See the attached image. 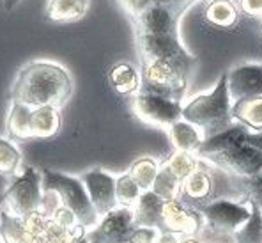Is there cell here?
<instances>
[{"instance_id":"cell-22","label":"cell","mask_w":262,"mask_h":243,"mask_svg":"<svg viewBox=\"0 0 262 243\" xmlns=\"http://www.w3.org/2000/svg\"><path fill=\"white\" fill-rule=\"evenodd\" d=\"M32 110L34 107L11 99V109L9 114H7V132H9L13 138H18V140L32 138V132H30V115H32Z\"/></svg>"},{"instance_id":"cell-24","label":"cell","mask_w":262,"mask_h":243,"mask_svg":"<svg viewBox=\"0 0 262 243\" xmlns=\"http://www.w3.org/2000/svg\"><path fill=\"white\" fill-rule=\"evenodd\" d=\"M250 217L234 233V243H262V210L259 204L248 200Z\"/></svg>"},{"instance_id":"cell-34","label":"cell","mask_w":262,"mask_h":243,"mask_svg":"<svg viewBox=\"0 0 262 243\" xmlns=\"http://www.w3.org/2000/svg\"><path fill=\"white\" fill-rule=\"evenodd\" d=\"M243 14L255 20H262V0H237Z\"/></svg>"},{"instance_id":"cell-28","label":"cell","mask_w":262,"mask_h":243,"mask_svg":"<svg viewBox=\"0 0 262 243\" xmlns=\"http://www.w3.org/2000/svg\"><path fill=\"white\" fill-rule=\"evenodd\" d=\"M179 188H181V181L177 179L172 172H168L167 169L160 165V171H158L151 190L156 195H160L163 200H172V199H177Z\"/></svg>"},{"instance_id":"cell-31","label":"cell","mask_w":262,"mask_h":243,"mask_svg":"<svg viewBox=\"0 0 262 243\" xmlns=\"http://www.w3.org/2000/svg\"><path fill=\"white\" fill-rule=\"evenodd\" d=\"M245 185L248 200H253L255 204H259L262 210V171L252 177H245Z\"/></svg>"},{"instance_id":"cell-14","label":"cell","mask_w":262,"mask_h":243,"mask_svg":"<svg viewBox=\"0 0 262 243\" xmlns=\"http://www.w3.org/2000/svg\"><path fill=\"white\" fill-rule=\"evenodd\" d=\"M230 102L262 96V64H243L227 73Z\"/></svg>"},{"instance_id":"cell-3","label":"cell","mask_w":262,"mask_h":243,"mask_svg":"<svg viewBox=\"0 0 262 243\" xmlns=\"http://www.w3.org/2000/svg\"><path fill=\"white\" fill-rule=\"evenodd\" d=\"M204 226L196 238L202 243H234V233L248 220V200L218 199L200 210Z\"/></svg>"},{"instance_id":"cell-26","label":"cell","mask_w":262,"mask_h":243,"mask_svg":"<svg viewBox=\"0 0 262 243\" xmlns=\"http://www.w3.org/2000/svg\"><path fill=\"white\" fill-rule=\"evenodd\" d=\"M158 171H160V164L154 158L144 156V158H138L135 164H131L128 172L135 179V183L140 187V190L145 192V190H151Z\"/></svg>"},{"instance_id":"cell-32","label":"cell","mask_w":262,"mask_h":243,"mask_svg":"<svg viewBox=\"0 0 262 243\" xmlns=\"http://www.w3.org/2000/svg\"><path fill=\"white\" fill-rule=\"evenodd\" d=\"M160 234V231L154 227H135L129 233L128 241L129 243H154Z\"/></svg>"},{"instance_id":"cell-2","label":"cell","mask_w":262,"mask_h":243,"mask_svg":"<svg viewBox=\"0 0 262 243\" xmlns=\"http://www.w3.org/2000/svg\"><path fill=\"white\" fill-rule=\"evenodd\" d=\"M230 107L232 102L227 86V73H223L209 94L196 96L183 107V119L196 126L204 138H209L229 130L236 123L230 114Z\"/></svg>"},{"instance_id":"cell-36","label":"cell","mask_w":262,"mask_h":243,"mask_svg":"<svg viewBox=\"0 0 262 243\" xmlns=\"http://www.w3.org/2000/svg\"><path fill=\"white\" fill-rule=\"evenodd\" d=\"M181 238L177 234H172V233H160L156 238L154 243H179Z\"/></svg>"},{"instance_id":"cell-35","label":"cell","mask_w":262,"mask_h":243,"mask_svg":"<svg viewBox=\"0 0 262 243\" xmlns=\"http://www.w3.org/2000/svg\"><path fill=\"white\" fill-rule=\"evenodd\" d=\"M156 2L160 4H165V6H168L170 9H174L177 14H183L184 9H186L188 6H190L191 2H195V0H156Z\"/></svg>"},{"instance_id":"cell-13","label":"cell","mask_w":262,"mask_h":243,"mask_svg":"<svg viewBox=\"0 0 262 243\" xmlns=\"http://www.w3.org/2000/svg\"><path fill=\"white\" fill-rule=\"evenodd\" d=\"M137 34H174L179 36V14L168 6L154 2L140 16L133 18Z\"/></svg>"},{"instance_id":"cell-9","label":"cell","mask_w":262,"mask_h":243,"mask_svg":"<svg viewBox=\"0 0 262 243\" xmlns=\"http://www.w3.org/2000/svg\"><path fill=\"white\" fill-rule=\"evenodd\" d=\"M133 110L140 121L154 126H163V128H168L176 121L183 119L181 102L149 94V92H138L133 102Z\"/></svg>"},{"instance_id":"cell-20","label":"cell","mask_w":262,"mask_h":243,"mask_svg":"<svg viewBox=\"0 0 262 243\" xmlns=\"http://www.w3.org/2000/svg\"><path fill=\"white\" fill-rule=\"evenodd\" d=\"M204 18L218 29H232L239 20V9L234 0H211L204 11Z\"/></svg>"},{"instance_id":"cell-37","label":"cell","mask_w":262,"mask_h":243,"mask_svg":"<svg viewBox=\"0 0 262 243\" xmlns=\"http://www.w3.org/2000/svg\"><path fill=\"white\" fill-rule=\"evenodd\" d=\"M248 144H252L253 148H257V149H260V151H262V132H259V133L250 132L248 133Z\"/></svg>"},{"instance_id":"cell-1","label":"cell","mask_w":262,"mask_h":243,"mask_svg":"<svg viewBox=\"0 0 262 243\" xmlns=\"http://www.w3.org/2000/svg\"><path fill=\"white\" fill-rule=\"evenodd\" d=\"M73 94V78L59 64L36 60L23 66L11 87V99L30 107L62 109Z\"/></svg>"},{"instance_id":"cell-8","label":"cell","mask_w":262,"mask_h":243,"mask_svg":"<svg viewBox=\"0 0 262 243\" xmlns=\"http://www.w3.org/2000/svg\"><path fill=\"white\" fill-rule=\"evenodd\" d=\"M137 43L142 60L165 59L176 60L188 68L195 66V57L186 52L179 36L174 34H137Z\"/></svg>"},{"instance_id":"cell-29","label":"cell","mask_w":262,"mask_h":243,"mask_svg":"<svg viewBox=\"0 0 262 243\" xmlns=\"http://www.w3.org/2000/svg\"><path fill=\"white\" fill-rule=\"evenodd\" d=\"M21 165V153L9 138L0 137V174L13 176Z\"/></svg>"},{"instance_id":"cell-19","label":"cell","mask_w":262,"mask_h":243,"mask_svg":"<svg viewBox=\"0 0 262 243\" xmlns=\"http://www.w3.org/2000/svg\"><path fill=\"white\" fill-rule=\"evenodd\" d=\"M168 135H170V140L177 151H188L196 155L200 144L204 142L200 130L184 119H179L174 125L168 126Z\"/></svg>"},{"instance_id":"cell-27","label":"cell","mask_w":262,"mask_h":243,"mask_svg":"<svg viewBox=\"0 0 262 243\" xmlns=\"http://www.w3.org/2000/svg\"><path fill=\"white\" fill-rule=\"evenodd\" d=\"M115 195H117V204L122 208H131L137 204V200L140 199L142 195V190L135 179L129 176V172L126 174L115 177Z\"/></svg>"},{"instance_id":"cell-38","label":"cell","mask_w":262,"mask_h":243,"mask_svg":"<svg viewBox=\"0 0 262 243\" xmlns=\"http://www.w3.org/2000/svg\"><path fill=\"white\" fill-rule=\"evenodd\" d=\"M18 4H20V0H4V7H6V11H13Z\"/></svg>"},{"instance_id":"cell-17","label":"cell","mask_w":262,"mask_h":243,"mask_svg":"<svg viewBox=\"0 0 262 243\" xmlns=\"http://www.w3.org/2000/svg\"><path fill=\"white\" fill-rule=\"evenodd\" d=\"M0 240L2 243H37L36 234L27 226L25 218L7 210H0Z\"/></svg>"},{"instance_id":"cell-12","label":"cell","mask_w":262,"mask_h":243,"mask_svg":"<svg viewBox=\"0 0 262 243\" xmlns=\"http://www.w3.org/2000/svg\"><path fill=\"white\" fill-rule=\"evenodd\" d=\"M80 179H82L89 199H91L99 218L108 215L115 208H119L117 195H115V177L112 174H106L101 169H94V171L82 174Z\"/></svg>"},{"instance_id":"cell-21","label":"cell","mask_w":262,"mask_h":243,"mask_svg":"<svg viewBox=\"0 0 262 243\" xmlns=\"http://www.w3.org/2000/svg\"><path fill=\"white\" fill-rule=\"evenodd\" d=\"M87 9L89 0H50L46 7V18L57 23L76 22L85 16Z\"/></svg>"},{"instance_id":"cell-33","label":"cell","mask_w":262,"mask_h":243,"mask_svg":"<svg viewBox=\"0 0 262 243\" xmlns=\"http://www.w3.org/2000/svg\"><path fill=\"white\" fill-rule=\"evenodd\" d=\"M154 2H156V0H121L122 7H124L126 13H128L131 18L140 16V14L144 13L149 6H152Z\"/></svg>"},{"instance_id":"cell-16","label":"cell","mask_w":262,"mask_h":243,"mask_svg":"<svg viewBox=\"0 0 262 243\" xmlns=\"http://www.w3.org/2000/svg\"><path fill=\"white\" fill-rule=\"evenodd\" d=\"M230 114L234 121L246 126L252 133L262 132V96L232 102Z\"/></svg>"},{"instance_id":"cell-15","label":"cell","mask_w":262,"mask_h":243,"mask_svg":"<svg viewBox=\"0 0 262 243\" xmlns=\"http://www.w3.org/2000/svg\"><path fill=\"white\" fill-rule=\"evenodd\" d=\"M165 200L152 190L142 192L140 199L133 206V226L135 227H154L158 229L161 222Z\"/></svg>"},{"instance_id":"cell-10","label":"cell","mask_w":262,"mask_h":243,"mask_svg":"<svg viewBox=\"0 0 262 243\" xmlns=\"http://www.w3.org/2000/svg\"><path fill=\"white\" fill-rule=\"evenodd\" d=\"M204 226V217L200 211L184 206L181 200L172 199L163 202L160 233H172L177 236H196Z\"/></svg>"},{"instance_id":"cell-5","label":"cell","mask_w":262,"mask_h":243,"mask_svg":"<svg viewBox=\"0 0 262 243\" xmlns=\"http://www.w3.org/2000/svg\"><path fill=\"white\" fill-rule=\"evenodd\" d=\"M41 176H43V190L55 192L60 199V204L69 208L76 215L80 226H83L85 229H92L98 226L99 215L96 213L80 177L66 176L60 172L50 171V169H45Z\"/></svg>"},{"instance_id":"cell-6","label":"cell","mask_w":262,"mask_h":243,"mask_svg":"<svg viewBox=\"0 0 262 243\" xmlns=\"http://www.w3.org/2000/svg\"><path fill=\"white\" fill-rule=\"evenodd\" d=\"M41 202H43V176L32 167H27L4 194V204H6L4 210L21 218L39 211Z\"/></svg>"},{"instance_id":"cell-39","label":"cell","mask_w":262,"mask_h":243,"mask_svg":"<svg viewBox=\"0 0 262 243\" xmlns=\"http://www.w3.org/2000/svg\"><path fill=\"white\" fill-rule=\"evenodd\" d=\"M179 243H202L196 236H184Z\"/></svg>"},{"instance_id":"cell-40","label":"cell","mask_w":262,"mask_h":243,"mask_svg":"<svg viewBox=\"0 0 262 243\" xmlns=\"http://www.w3.org/2000/svg\"><path fill=\"white\" fill-rule=\"evenodd\" d=\"M0 243H2V240H0Z\"/></svg>"},{"instance_id":"cell-25","label":"cell","mask_w":262,"mask_h":243,"mask_svg":"<svg viewBox=\"0 0 262 243\" xmlns=\"http://www.w3.org/2000/svg\"><path fill=\"white\" fill-rule=\"evenodd\" d=\"M199 161H200V158L196 156L195 153L177 151L176 149L174 155L168 158V160H165L163 164H161V167H165L168 172H172V174L183 183L191 172L199 169Z\"/></svg>"},{"instance_id":"cell-11","label":"cell","mask_w":262,"mask_h":243,"mask_svg":"<svg viewBox=\"0 0 262 243\" xmlns=\"http://www.w3.org/2000/svg\"><path fill=\"white\" fill-rule=\"evenodd\" d=\"M133 229V210L119 206L99 218L98 226L85 234V240L89 243H121L128 240Z\"/></svg>"},{"instance_id":"cell-23","label":"cell","mask_w":262,"mask_h":243,"mask_svg":"<svg viewBox=\"0 0 262 243\" xmlns=\"http://www.w3.org/2000/svg\"><path fill=\"white\" fill-rule=\"evenodd\" d=\"M110 86L122 96L135 94V92L140 91V73L135 66H131L128 63L115 64L108 73Z\"/></svg>"},{"instance_id":"cell-30","label":"cell","mask_w":262,"mask_h":243,"mask_svg":"<svg viewBox=\"0 0 262 243\" xmlns=\"http://www.w3.org/2000/svg\"><path fill=\"white\" fill-rule=\"evenodd\" d=\"M50 220H52L53 224H57L59 227H66V229L78 226V218H76V215L73 213L69 208L62 206V204H60V206L57 208L52 215H50Z\"/></svg>"},{"instance_id":"cell-7","label":"cell","mask_w":262,"mask_h":243,"mask_svg":"<svg viewBox=\"0 0 262 243\" xmlns=\"http://www.w3.org/2000/svg\"><path fill=\"white\" fill-rule=\"evenodd\" d=\"M206 160L222 171L239 177H252L262 171V151L248 144V137L234 140L232 144L225 146L218 153L207 156Z\"/></svg>"},{"instance_id":"cell-18","label":"cell","mask_w":262,"mask_h":243,"mask_svg":"<svg viewBox=\"0 0 262 243\" xmlns=\"http://www.w3.org/2000/svg\"><path fill=\"white\" fill-rule=\"evenodd\" d=\"M60 130V109L43 105L34 107L30 115V132L32 138H50Z\"/></svg>"},{"instance_id":"cell-4","label":"cell","mask_w":262,"mask_h":243,"mask_svg":"<svg viewBox=\"0 0 262 243\" xmlns=\"http://www.w3.org/2000/svg\"><path fill=\"white\" fill-rule=\"evenodd\" d=\"M190 71L191 68L176 63V60H142V82L138 92H149V94L163 96V98L181 102L184 92H186Z\"/></svg>"}]
</instances>
